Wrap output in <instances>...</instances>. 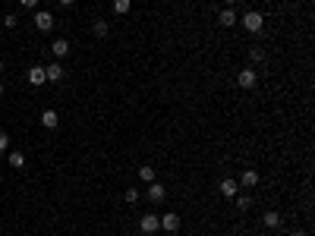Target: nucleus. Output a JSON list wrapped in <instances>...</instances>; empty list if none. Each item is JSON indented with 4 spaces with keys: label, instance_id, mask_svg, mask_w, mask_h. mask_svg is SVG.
Here are the masks:
<instances>
[{
    "label": "nucleus",
    "instance_id": "4be33fe9",
    "mask_svg": "<svg viewBox=\"0 0 315 236\" xmlns=\"http://www.w3.org/2000/svg\"><path fill=\"white\" fill-rule=\"evenodd\" d=\"M16 22H19L16 13H6V16H3V25H6V29H16Z\"/></svg>",
    "mask_w": 315,
    "mask_h": 236
},
{
    "label": "nucleus",
    "instance_id": "dca6fc26",
    "mask_svg": "<svg viewBox=\"0 0 315 236\" xmlns=\"http://www.w3.org/2000/svg\"><path fill=\"white\" fill-rule=\"evenodd\" d=\"M139 180H142V183H155V167L142 164V167H139Z\"/></svg>",
    "mask_w": 315,
    "mask_h": 236
},
{
    "label": "nucleus",
    "instance_id": "a878e982",
    "mask_svg": "<svg viewBox=\"0 0 315 236\" xmlns=\"http://www.w3.org/2000/svg\"><path fill=\"white\" fill-rule=\"evenodd\" d=\"M290 236H309V233H306V230H293Z\"/></svg>",
    "mask_w": 315,
    "mask_h": 236
},
{
    "label": "nucleus",
    "instance_id": "a211bd4d",
    "mask_svg": "<svg viewBox=\"0 0 315 236\" xmlns=\"http://www.w3.org/2000/svg\"><path fill=\"white\" fill-rule=\"evenodd\" d=\"M92 32H95L98 38H107V32H111V25H107L104 19H95V25H92Z\"/></svg>",
    "mask_w": 315,
    "mask_h": 236
},
{
    "label": "nucleus",
    "instance_id": "2eb2a0df",
    "mask_svg": "<svg viewBox=\"0 0 315 236\" xmlns=\"http://www.w3.org/2000/svg\"><path fill=\"white\" fill-rule=\"evenodd\" d=\"M262 224L268 227V230H278V227H280V214L278 211H268L265 218H262Z\"/></svg>",
    "mask_w": 315,
    "mask_h": 236
},
{
    "label": "nucleus",
    "instance_id": "b1692460",
    "mask_svg": "<svg viewBox=\"0 0 315 236\" xmlns=\"http://www.w3.org/2000/svg\"><path fill=\"white\" fill-rule=\"evenodd\" d=\"M19 6H25V10H38V0H19Z\"/></svg>",
    "mask_w": 315,
    "mask_h": 236
},
{
    "label": "nucleus",
    "instance_id": "f03ea898",
    "mask_svg": "<svg viewBox=\"0 0 315 236\" xmlns=\"http://www.w3.org/2000/svg\"><path fill=\"white\" fill-rule=\"evenodd\" d=\"M158 224H161V230H164V233H177L180 230V214L167 211V214H161V218H158Z\"/></svg>",
    "mask_w": 315,
    "mask_h": 236
},
{
    "label": "nucleus",
    "instance_id": "f8f14e48",
    "mask_svg": "<svg viewBox=\"0 0 315 236\" xmlns=\"http://www.w3.org/2000/svg\"><path fill=\"white\" fill-rule=\"evenodd\" d=\"M63 66L60 63H51V66H44V76H48V82H60V79H63Z\"/></svg>",
    "mask_w": 315,
    "mask_h": 236
},
{
    "label": "nucleus",
    "instance_id": "0eeeda50",
    "mask_svg": "<svg viewBox=\"0 0 315 236\" xmlns=\"http://www.w3.org/2000/svg\"><path fill=\"white\" fill-rule=\"evenodd\" d=\"M259 183H262V177H259V170H243V173H240V186L252 189V186H259Z\"/></svg>",
    "mask_w": 315,
    "mask_h": 236
},
{
    "label": "nucleus",
    "instance_id": "bb28decb",
    "mask_svg": "<svg viewBox=\"0 0 315 236\" xmlns=\"http://www.w3.org/2000/svg\"><path fill=\"white\" fill-rule=\"evenodd\" d=\"M0 73H3V60H0Z\"/></svg>",
    "mask_w": 315,
    "mask_h": 236
},
{
    "label": "nucleus",
    "instance_id": "cd10ccee",
    "mask_svg": "<svg viewBox=\"0 0 315 236\" xmlns=\"http://www.w3.org/2000/svg\"><path fill=\"white\" fill-rule=\"evenodd\" d=\"M0 94H3V82H0Z\"/></svg>",
    "mask_w": 315,
    "mask_h": 236
},
{
    "label": "nucleus",
    "instance_id": "f257e3e1",
    "mask_svg": "<svg viewBox=\"0 0 315 236\" xmlns=\"http://www.w3.org/2000/svg\"><path fill=\"white\" fill-rule=\"evenodd\" d=\"M240 22H243V29H246V32H252V35H256V32H262L265 16H262L259 10H246V16L240 19Z\"/></svg>",
    "mask_w": 315,
    "mask_h": 236
},
{
    "label": "nucleus",
    "instance_id": "5701e85b",
    "mask_svg": "<svg viewBox=\"0 0 315 236\" xmlns=\"http://www.w3.org/2000/svg\"><path fill=\"white\" fill-rule=\"evenodd\" d=\"M6 148H10V132L0 129V151H6Z\"/></svg>",
    "mask_w": 315,
    "mask_h": 236
},
{
    "label": "nucleus",
    "instance_id": "39448f33",
    "mask_svg": "<svg viewBox=\"0 0 315 236\" xmlns=\"http://www.w3.org/2000/svg\"><path fill=\"white\" fill-rule=\"evenodd\" d=\"M237 82H240V89H256V82H259V76H256V70H240V76H237Z\"/></svg>",
    "mask_w": 315,
    "mask_h": 236
},
{
    "label": "nucleus",
    "instance_id": "20e7f679",
    "mask_svg": "<svg viewBox=\"0 0 315 236\" xmlns=\"http://www.w3.org/2000/svg\"><path fill=\"white\" fill-rule=\"evenodd\" d=\"M35 29H38V32H51V29H54V16H51L48 10H38V13H35Z\"/></svg>",
    "mask_w": 315,
    "mask_h": 236
},
{
    "label": "nucleus",
    "instance_id": "9b49d317",
    "mask_svg": "<svg viewBox=\"0 0 315 236\" xmlns=\"http://www.w3.org/2000/svg\"><path fill=\"white\" fill-rule=\"evenodd\" d=\"M237 192H240V183H237V180H221V195H224V199H233Z\"/></svg>",
    "mask_w": 315,
    "mask_h": 236
},
{
    "label": "nucleus",
    "instance_id": "4468645a",
    "mask_svg": "<svg viewBox=\"0 0 315 236\" xmlns=\"http://www.w3.org/2000/svg\"><path fill=\"white\" fill-rule=\"evenodd\" d=\"M6 161H10V167H16V170H22V167H25V154L22 151H10V154H6Z\"/></svg>",
    "mask_w": 315,
    "mask_h": 236
},
{
    "label": "nucleus",
    "instance_id": "f3484780",
    "mask_svg": "<svg viewBox=\"0 0 315 236\" xmlns=\"http://www.w3.org/2000/svg\"><path fill=\"white\" fill-rule=\"evenodd\" d=\"M113 13H117V16H126V13L132 10V0H113Z\"/></svg>",
    "mask_w": 315,
    "mask_h": 236
},
{
    "label": "nucleus",
    "instance_id": "393cba45",
    "mask_svg": "<svg viewBox=\"0 0 315 236\" xmlns=\"http://www.w3.org/2000/svg\"><path fill=\"white\" fill-rule=\"evenodd\" d=\"M57 3H60V6H73V3H76V0H57Z\"/></svg>",
    "mask_w": 315,
    "mask_h": 236
},
{
    "label": "nucleus",
    "instance_id": "7ed1b4c3",
    "mask_svg": "<svg viewBox=\"0 0 315 236\" xmlns=\"http://www.w3.org/2000/svg\"><path fill=\"white\" fill-rule=\"evenodd\" d=\"M139 230H142V236H151V233H158V230H161V224H158V214H145V218L139 220Z\"/></svg>",
    "mask_w": 315,
    "mask_h": 236
},
{
    "label": "nucleus",
    "instance_id": "6e6552de",
    "mask_svg": "<svg viewBox=\"0 0 315 236\" xmlns=\"http://www.w3.org/2000/svg\"><path fill=\"white\" fill-rule=\"evenodd\" d=\"M218 22L224 25V29H230V25H237V22H240V19H237V13H233V6H224V10H221Z\"/></svg>",
    "mask_w": 315,
    "mask_h": 236
},
{
    "label": "nucleus",
    "instance_id": "412c9836",
    "mask_svg": "<svg viewBox=\"0 0 315 236\" xmlns=\"http://www.w3.org/2000/svg\"><path fill=\"white\" fill-rule=\"evenodd\" d=\"M252 63H265V47H252Z\"/></svg>",
    "mask_w": 315,
    "mask_h": 236
},
{
    "label": "nucleus",
    "instance_id": "aec40b11",
    "mask_svg": "<svg viewBox=\"0 0 315 236\" xmlns=\"http://www.w3.org/2000/svg\"><path fill=\"white\" fill-rule=\"evenodd\" d=\"M233 201H237L240 211H249V208H252V199H249V195H233Z\"/></svg>",
    "mask_w": 315,
    "mask_h": 236
},
{
    "label": "nucleus",
    "instance_id": "6ab92c4d",
    "mask_svg": "<svg viewBox=\"0 0 315 236\" xmlns=\"http://www.w3.org/2000/svg\"><path fill=\"white\" fill-rule=\"evenodd\" d=\"M123 199H126V205H136V201L142 199V192H139V189L132 186V189H126V192H123Z\"/></svg>",
    "mask_w": 315,
    "mask_h": 236
},
{
    "label": "nucleus",
    "instance_id": "1a4fd4ad",
    "mask_svg": "<svg viewBox=\"0 0 315 236\" xmlns=\"http://www.w3.org/2000/svg\"><path fill=\"white\" fill-rule=\"evenodd\" d=\"M51 51H54V57H70V41H66V38H57V41L51 44Z\"/></svg>",
    "mask_w": 315,
    "mask_h": 236
},
{
    "label": "nucleus",
    "instance_id": "9d476101",
    "mask_svg": "<svg viewBox=\"0 0 315 236\" xmlns=\"http://www.w3.org/2000/svg\"><path fill=\"white\" fill-rule=\"evenodd\" d=\"M29 82L32 85H44L48 76H44V66H29Z\"/></svg>",
    "mask_w": 315,
    "mask_h": 236
},
{
    "label": "nucleus",
    "instance_id": "423d86ee",
    "mask_svg": "<svg viewBox=\"0 0 315 236\" xmlns=\"http://www.w3.org/2000/svg\"><path fill=\"white\" fill-rule=\"evenodd\" d=\"M145 199H148V201H164V199H167L164 183H158V180H155V183H148V192H145Z\"/></svg>",
    "mask_w": 315,
    "mask_h": 236
},
{
    "label": "nucleus",
    "instance_id": "ddd939ff",
    "mask_svg": "<svg viewBox=\"0 0 315 236\" xmlns=\"http://www.w3.org/2000/svg\"><path fill=\"white\" fill-rule=\"evenodd\" d=\"M57 123H60L57 110H51V107H48V110L41 113V126H44V129H57Z\"/></svg>",
    "mask_w": 315,
    "mask_h": 236
}]
</instances>
